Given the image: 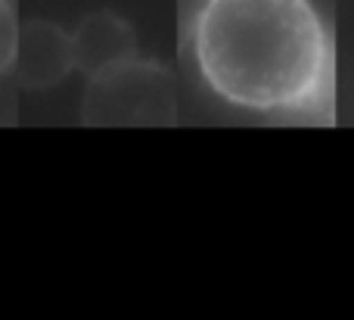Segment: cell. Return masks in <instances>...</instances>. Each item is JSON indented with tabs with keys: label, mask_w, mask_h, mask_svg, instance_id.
Here are the masks:
<instances>
[{
	"label": "cell",
	"mask_w": 354,
	"mask_h": 320,
	"mask_svg": "<svg viewBox=\"0 0 354 320\" xmlns=\"http://www.w3.org/2000/svg\"><path fill=\"white\" fill-rule=\"evenodd\" d=\"M299 44L308 47L305 31L289 19H261L255 12L239 10L227 19L224 28L214 31L212 53L214 62L224 72L227 84L236 87V93L255 97L268 93L264 87L283 84L289 75V62L299 59Z\"/></svg>",
	"instance_id": "6da1fadb"
},
{
	"label": "cell",
	"mask_w": 354,
	"mask_h": 320,
	"mask_svg": "<svg viewBox=\"0 0 354 320\" xmlns=\"http://www.w3.org/2000/svg\"><path fill=\"white\" fill-rule=\"evenodd\" d=\"M72 56L75 68L97 84L124 68L137 66V37L128 19L112 10L91 12L72 31Z\"/></svg>",
	"instance_id": "7a4b0ae2"
},
{
	"label": "cell",
	"mask_w": 354,
	"mask_h": 320,
	"mask_svg": "<svg viewBox=\"0 0 354 320\" xmlns=\"http://www.w3.org/2000/svg\"><path fill=\"white\" fill-rule=\"evenodd\" d=\"M12 68L19 75V84L28 91H47V87L59 84L75 68L72 35L53 22H44V19H31V22L19 25Z\"/></svg>",
	"instance_id": "3957f363"
},
{
	"label": "cell",
	"mask_w": 354,
	"mask_h": 320,
	"mask_svg": "<svg viewBox=\"0 0 354 320\" xmlns=\"http://www.w3.org/2000/svg\"><path fill=\"white\" fill-rule=\"evenodd\" d=\"M19 41V22L12 16V0H0V72L12 66Z\"/></svg>",
	"instance_id": "277c9868"
}]
</instances>
